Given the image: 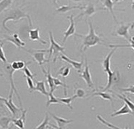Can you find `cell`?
Instances as JSON below:
<instances>
[{
    "label": "cell",
    "mask_w": 134,
    "mask_h": 129,
    "mask_svg": "<svg viewBox=\"0 0 134 129\" xmlns=\"http://www.w3.org/2000/svg\"><path fill=\"white\" fill-rule=\"evenodd\" d=\"M31 63H32V62H29V63H27L26 65L25 66V67L23 69V71L24 74H25V76L30 77V78H32V80H34V77H35L36 75L32 74V72L30 70L29 67H28V65L30 64Z\"/></svg>",
    "instance_id": "cell-35"
},
{
    "label": "cell",
    "mask_w": 134,
    "mask_h": 129,
    "mask_svg": "<svg viewBox=\"0 0 134 129\" xmlns=\"http://www.w3.org/2000/svg\"><path fill=\"white\" fill-rule=\"evenodd\" d=\"M29 38L31 41H38L42 45H46L47 42L44 41L40 37V29L36 28L34 29H30L29 31Z\"/></svg>",
    "instance_id": "cell-17"
},
{
    "label": "cell",
    "mask_w": 134,
    "mask_h": 129,
    "mask_svg": "<svg viewBox=\"0 0 134 129\" xmlns=\"http://www.w3.org/2000/svg\"><path fill=\"white\" fill-rule=\"evenodd\" d=\"M68 19L70 21V25L67 28L66 32H64V37L63 42H62V45H64V43L66 42L67 38H69L70 36H72V35H75V34H76V27H75V22H74L73 15L69 16Z\"/></svg>",
    "instance_id": "cell-10"
},
{
    "label": "cell",
    "mask_w": 134,
    "mask_h": 129,
    "mask_svg": "<svg viewBox=\"0 0 134 129\" xmlns=\"http://www.w3.org/2000/svg\"><path fill=\"white\" fill-rule=\"evenodd\" d=\"M80 73H81L80 74V77L85 80V83L87 85L88 87L94 90V85L93 81H92V79L90 71V67H89V65H88V62L87 59H85V69Z\"/></svg>",
    "instance_id": "cell-9"
},
{
    "label": "cell",
    "mask_w": 134,
    "mask_h": 129,
    "mask_svg": "<svg viewBox=\"0 0 134 129\" xmlns=\"http://www.w3.org/2000/svg\"><path fill=\"white\" fill-rule=\"evenodd\" d=\"M0 44H3V42H2L1 40H0Z\"/></svg>",
    "instance_id": "cell-46"
},
{
    "label": "cell",
    "mask_w": 134,
    "mask_h": 129,
    "mask_svg": "<svg viewBox=\"0 0 134 129\" xmlns=\"http://www.w3.org/2000/svg\"><path fill=\"white\" fill-rule=\"evenodd\" d=\"M88 25H89V33L87 35H82L80 34H75L76 37H82V51L85 52L88 48L91 47H93L99 44H102L101 37L98 36L94 31L93 24L90 20H88Z\"/></svg>",
    "instance_id": "cell-1"
},
{
    "label": "cell",
    "mask_w": 134,
    "mask_h": 129,
    "mask_svg": "<svg viewBox=\"0 0 134 129\" xmlns=\"http://www.w3.org/2000/svg\"><path fill=\"white\" fill-rule=\"evenodd\" d=\"M131 27V23H128V24H120L114 32L115 36H118V37H122L125 38V40L130 41L131 40V37H130V34L128 32V29Z\"/></svg>",
    "instance_id": "cell-8"
},
{
    "label": "cell",
    "mask_w": 134,
    "mask_h": 129,
    "mask_svg": "<svg viewBox=\"0 0 134 129\" xmlns=\"http://www.w3.org/2000/svg\"><path fill=\"white\" fill-rule=\"evenodd\" d=\"M102 6H103V8L105 9H108V11L110 12V14H112V16L113 17L114 20L115 21V22L118 23L116 16H115L113 10L114 2H113V0H103L102 1Z\"/></svg>",
    "instance_id": "cell-22"
},
{
    "label": "cell",
    "mask_w": 134,
    "mask_h": 129,
    "mask_svg": "<svg viewBox=\"0 0 134 129\" xmlns=\"http://www.w3.org/2000/svg\"><path fill=\"white\" fill-rule=\"evenodd\" d=\"M28 63H25L24 61H21V60H18V61H13L12 63H11V66L12 67L15 71L16 70H23V69L25 67V66Z\"/></svg>",
    "instance_id": "cell-27"
},
{
    "label": "cell",
    "mask_w": 134,
    "mask_h": 129,
    "mask_svg": "<svg viewBox=\"0 0 134 129\" xmlns=\"http://www.w3.org/2000/svg\"><path fill=\"white\" fill-rule=\"evenodd\" d=\"M75 98H76V97L74 95L72 97H64V98L58 97V99H59V100L62 103V104L66 105L67 107H69V108H70L71 110H72V109H73V107L71 106V103H72V101H73Z\"/></svg>",
    "instance_id": "cell-26"
},
{
    "label": "cell",
    "mask_w": 134,
    "mask_h": 129,
    "mask_svg": "<svg viewBox=\"0 0 134 129\" xmlns=\"http://www.w3.org/2000/svg\"><path fill=\"white\" fill-rule=\"evenodd\" d=\"M25 51H27L28 53L32 55L34 60L38 63V65L43 67V65L44 63H48V60H46L45 57V53L47 52L46 50H26L25 49Z\"/></svg>",
    "instance_id": "cell-6"
},
{
    "label": "cell",
    "mask_w": 134,
    "mask_h": 129,
    "mask_svg": "<svg viewBox=\"0 0 134 129\" xmlns=\"http://www.w3.org/2000/svg\"><path fill=\"white\" fill-rule=\"evenodd\" d=\"M131 114L133 115L134 116V114L133 112L131 111V110L129 108L127 104H124L121 108H120L118 110H117L113 113L110 115V117H115V116H118V115H128Z\"/></svg>",
    "instance_id": "cell-21"
},
{
    "label": "cell",
    "mask_w": 134,
    "mask_h": 129,
    "mask_svg": "<svg viewBox=\"0 0 134 129\" xmlns=\"http://www.w3.org/2000/svg\"><path fill=\"white\" fill-rule=\"evenodd\" d=\"M132 8H134V0H133V2H132Z\"/></svg>",
    "instance_id": "cell-45"
},
{
    "label": "cell",
    "mask_w": 134,
    "mask_h": 129,
    "mask_svg": "<svg viewBox=\"0 0 134 129\" xmlns=\"http://www.w3.org/2000/svg\"><path fill=\"white\" fill-rule=\"evenodd\" d=\"M34 91H38L39 93H41V94L46 96L47 97H48L49 93L47 91L44 81H37L36 82V85H35V88H34Z\"/></svg>",
    "instance_id": "cell-23"
},
{
    "label": "cell",
    "mask_w": 134,
    "mask_h": 129,
    "mask_svg": "<svg viewBox=\"0 0 134 129\" xmlns=\"http://www.w3.org/2000/svg\"><path fill=\"white\" fill-rule=\"evenodd\" d=\"M133 99H134V97H133Z\"/></svg>",
    "instance_id": "cell-47"
},
{
    "label": "cell",
    "mask_w": 134,
    "mask_h": 129,
    "mask_svg": "<svg viewBox=\"0 0 134 129\" xmlns=\"http://www.w3.org/2000/svg\"><path fill=\"white\" fill-rule=\"evenodd\" d=\"M7 98H4V97L0 96V109H3L4 108V102L6 100Z\"/></svg>",
    "instance_id": "cell-40"
},
{
    "label": "cell",
    "mask_w": 134,
    "mask_h": 129,
    "mask_svg": "<svg viewBox=\"0 0 134 129\" xmlns=\"http://www.w3.org/2000/svg\"><path fill=\"white\" fill-rule=\"evenodd\" d=\"M49 115H48V113H46V116H45V118H44V120H43V122L38 126L35 128L36 129H44V128H46L47 126H49Z\"/></svg>",
    "instance_id": "cell-33"
},
{
    "label": "cell",
    "mask_w": 134,
    "mask_h": 129,
    "mask_svg": "<svg viewBox=\"0 0 134 129\" xmlns=\"http://www.w3.org/2000/svg\"><path fill=\"white\" fill-rule=\"evenodd\" d=\"M4 73L7 75L8 79L9 81V85H10V91H13L15 93V95L18 97V101L20 103V105L21 106V108H23V103H22V100L20 99V96L18 93L17 88L15 86V82H14V79H13V74L15 72L14 69L12 68L11 64H6L5 65H4Z\"/></svg>",
    "instance_id": "cell-4"
},
{
    "label": "cell",
    "mask_w": 134,
    "mask_h": 129,
    "mask_svg": "<svg viewBox=\"0 0 134 129\" xmlns=\"http://www.w3.org/2000/svg\"><path fill=\"white\" fill-rule=\"evenodd\" d=\"M13 93H14V92L9 90V97H8V98H7L6 100H5L4 105L7 108V109L9 110V112L12 113V117L15 118H18V115H20V113H22L23 108H18V107L15 105V103H13V101H12Z\"/></svg>",
    "instance_id": "cell-5"
},
{
    "label": "cell",
    "mask_w": 134,
    "mask_h": 129,
    "mask_svg": "<svg viewBox=\"0 0 134 129\" xmlns=\"http://www.w3.org/2000/svg\"><path fill=\"white\" fill-rule=\"evenodd\" d=\"M41 70H42L43 72L44 75H46V77L47 83H48V87H49L50 93H53V92L55 91V89L57 88L55 87V84H54L53 77L52 75H51V74L50 69H48L47 71H46V70H44L43 67H41Z\"/></svg>",
    "instance_id": "cell-14"
},
{
    "label": "cell",
    "mask_w": 134,
    "mask_h": 129,
    "mask_svg": "<svg viewBox=\"0 0 134 129\" xmlns=\"http://www.w3.org/2000/svg\"><path fill=\"white\" fill-rule=\"evenodd\" d=\"M2 45L3 44H0V60L2 63H7V58L4 52L3 48H2Z\"/></svg>",
    "instance_id": "cell-38"
},
{
    "label": "cell",
    "mask_w": 134,
    "mask_h": 129,
    "mask_svg": "<svg viewBox=\"0 0 134 129\" xmlns=\"http://www.w3.org/2000/svg\"><path fill=\"white\" fill-rule=\"evenodd\" d=\"M117 48H113L110 51V53H108L106 57H105V59L102 62V65H103V68H104V72H108L109 70H111L110 69V59L113 54H114V52L116 51Z\"/></svg>",
    "instance_id": "cell-19"
},
{
    "label": "cell",
    "mask_w": 134,
    "mask_h": 129,
    "mask_svg": "<svg viewBox=\"0 0 134 129\" xmlns=\"http://www.w3.org/2000/svg\"><path fill=\"white\" fill-rule=\"evenodd\" d=\"M13 118H14L13 117H9V116H6V115L0 117V128H9V123L12 122Z\"/></svg>",
    "instance_id": "cell-24"
},
{
    "label": "cell",
    "mask_w": 134,
    "mask_h": 129,
    "mask_svg": "<svg viewBox=\"0 0 134 129\" xmlns=\"http://www.w3.org/2000/svg\"><path fill=\"white\" fill-rule=\"evenodd\" d=\"M14 0H2L0 1V13L7 8H9V6L12 4Z\"/></svg>",
    "instance_id": "cell-32"
},
{
    "label": "cell",
    "mask_w": 134,
    "mask_h": 129,
    "mask_svg": "<svg viewBox=\"0 0 134 129\" xmlns=\"http://www.w3.org/2000/svg\"><path fill=\"white\" fill-rule=\"evenodd\" d=\"M123 0H114V4H115V3H118V2H122Z\"/></svg>",
    "instance_id": "cell-41"
},
{
    "label": "cell",
    "mask_w": 134,
    "mask_h": 129,
    "mask_svg": "<svg viewBox=\"0 0 134 129\" xmlns=\"http://www.w3.org/2000/svg\"><path fill=\"white\" fill-rule=\"evenodd\" d=\"M25 79H26L27 84V88H28V90H29L30 93H32L34 92V88H35V86L34 85V83H33V80L32 78H30L29 77H27V76H25Z\"/></svg>",
    "instance_id": "cell-37"
},
{
    "label": "cell",
    "mask_w": 134,
    "mask_h": 129,
    "mask_svg": "<svg viewBox=\"0 0 134 129\" xmlns=\"http://www.w3.org/2000/svg\"><path fill=\"white\" fill-rule=\"evenodd\" d=\"M84 9H85V11H83V12H82L80 14H79V15L77 16V17H80L81 16H84V15H85V16L88 18V17H91L92 15H93L94 13H96L98 10H101V9H104V10H105V9L104 8L96 9L95 8L94 4H92V2L89 3L88 5L86 6Z\"/></svg>",
    "instance_id": "cell-12"
},
{
    "label": "cell",
    "mask_w": 134,
    "mask_h": 129,
    "mask_svg": "<svg viewBox=\"0 0 134 129\" xmlns=\"http://www.w3.org/2000/svg\"><path fill=\"white\" fill-rule=\"evenodd\" d=\"M50 115L52 116V118L54 119V120L56 121L57 123V128L59 129H64L66 128V126L70 123H73L74 120L70 119V120H67V119H65V118H63L58 117L56 116L55 115L51 113H50Z\"/></svg>",
    "instance_id": "cell-13"
},
{
    "label": "cell",
    "mask_w": 134,
    "mask_h": 129,
    "mask_svg": "<svg viewBox=\"0 0 134 129\" xmlns=\"http://www.w3.org/2000/svg\"><path fill=\"white\" fill-rule=\"evenodd\" d=\"M115 95H116L118 97H119L120 99H121L122 100H123L125 104H127V105H128V106L129 107V108L131 109V111L133 112L134 114V103H133V102H131V100H129L126 96H125V95H118V94H115Z\"/></svg>",
    "instance_id": "cell-28"
},
{
    "label": "cell",
    "mask_w": 134,
    "mask_h": 129,
    "mask_svg": "<svg viewBox=\"0 0 134 129\" xmlns=\"http://www.w3.org/2000/svg\"><path fill=\"white\" fill-rule=\"evenodd\" d=\"M4 40L11 42L13 45L17 46L19 48L23 49L24 47V46L25 45V42L21 40L20 38L19 37V35L18 34H12L10 37H7Z\"/></svg>",
    "instance_id": "cell-16"
},
{
    "label": "cell",
    "mask_w": 134,
    "mask_h": 129,
    "mask_svg": "<svg viewBox=\"0 0 134 129\" xmlns=\"http://www.w3.org/2000/svg\"><path fill=\"white\" fill-rule=\"evenodd\" d=\"M73 2H81L82 0H72Z\"/></svg>",
    "instance_id": "cell-44"
},
{
    "label": "cell",
    "mask_w": 134,
    "mask_h": 129,
    "mask_svg": "<svg viewBox=\"0 0 134 129\" xmlns=\"http://www.w3.org/2000/svg\"><path fill=\"white\" fill-rule=\"evenodd\" d=\"M26 110H23V112H22V114L20 115V116L13 118L12 123H13V124L18 128H25V115H26Z\"/></svg>",
    "instance_id": "cell-15"
},
{
    "label": "cell",
    "mask_w": 134,
    "mask_h": 129,
    "mask_svg": "<svg viewBox=\"0 0 134 129\" xmlns=\"http://www.w3.org/2000/svg\"><path fill=\"white\" fill-rule=\"evenodd\" d=\"M108 73V85L105 86V88L102 89L101 91H110L111 87H113L114 85H115L120 80V73L118 72L115 71L112 72L111 70L107 72Z\"/></svg>",
    "instance_id": "cell-7"
},
{
    "label": "cell",
    "mask_w": 134,
    "mask_h": 129,
    "mask_svg": "<svg viewBox=\"0 0 134 129\" xmlns=\"http://www.w3.org/2000/svg\"><path fill=\"white\" fill-rule=\"evenodd\" d=\"M75 94L74 95L76 97H79V98H83V97H86V91L82 88H75V90H74Z\"/></svg>",
    "instance_id": "cell-36"
},
{
    "label": "cell",
    "mask_w": 134,
    "mask_h": 129,
    "mask_svg": "<svg viewBox=\"0 0 134 129\" xmlns=\"http://www.w3.org/2000/svg\"><path fill=\"white\" fill-rule=\"evenodd\" d=\"M53 80H54V84H55V87L57 88V86H62L64 88V94L65 96L67 95V88H69V86L66 85V83H64L61 82V80H59L57 77H53Z\"/></svg>",
    "instance_id": "cell-34"
},
{
    "label": "cell",
    "mask_w": 134,
    "mask_h": 129,
    "mask_svg": "<svg viewBox=\"0 0 134 129\" xmlns=\"http://www.w3.org/2000/svg\"><path fill=\"white\" fill-rule=\"evenodd\" d=\"M71 72V68L68 66H63L59 69L58 72L56 73L57 75H61L63 77H66L69 76Z\"/></svg>",
    "instance_id": "cell-30"
},
{
    "label": "cell",
    "mask_w": 134,
    "mask_h": 129,
    "mask_svg": "<svg viewBox=\"0 0 134 129\" xmlns=\"http://www.w3.org/2000/svg\"><path fill=\"white\" fill-rule=\"evenodd\" d=\"M47 98H48V101H47L46 103L47 107H48L51 104H62V103L58 99V97H55L53 93H50L49 92L48 97H47Z\"/></svg>",
    "instance_id": "cell-25"
},
{
    "label": "cell",
    "mask_w": 134,
    "mask_h": 129,
    "mask_svg": "<svg viewBox=\"0 0 134 129\" xmlns=\"http://www.w3.org/2000/svg\"><path fill=\"white\" fill-rule=\"evenodd\" d=\"M97 118L98 119L100 123H102L103 125H105V126H107L108 128H112V129H120V128H122L121 127H119V126H115L113 124H112V123H109L108 122L107 120L104 119L102 116H100V115H97Z\"/></svg>",
    "instance_id": "cell-29"
},
{
    "label": "cell",
    "mask_w": 134,
    "mask_h": 129,
    "mask_svg": "<svg viewBox=\"0 0 134 129\" xmlns=\"http://www.w3.org/2000/svg\"><path fill=\"white\" fill-rule=\"evenodd\" d=\"M85 6L81 7V6H71L70 4L69 5H62L59 7L58 8L56 9V13H66L68 11H71L73 9H80V10H83L85 9Z\"/></svg>",
    "instance_id": "cell-20"
},
{
    "label": "cell",
    "mask_w": 134,
    "mask_h": 129,
    "mask_svg": "<svg viewBox=\"0 0 134 129\" xmlns=\"http://www.w3.org/2000/svg\"><path fill=\"white\" fill-rule=\"evenodd\" d=\"M119 90L120 91L127 92V93L134 94V85H130V87H128L127 88H120Z\"/></svg>",
    "instance_id": "cell-39"
},
{
    "label": "cell",
    "mask_w": 134,
    "mask_h": 129,
    "mask_svg": "<svg viewBox=\"0 0 134 129\" xmlns=\"http://www.w3.org/2000/svg\"><path fill=\"white\" fill-rule=\"evenodd\" d=\"M131 44H125V45H109L108 47L111 48H122V47H128V48H132L134 50V40L131 38V40L129 41Z\"/></svg>",
    "instance_id": "cell-31"
},
{
    "label": "cell",
    "mask_w": 134,
    "mask_h": 129,
    "mask_svg": "<svg viewBox=\"0 0 134 129\" xmlns=\"http://www.w3.org/2000/svg\"><path fill=\"white\" fill-rule=\"evenodd\" d=\"M131 29H133L134 28V22L133 23H132V24H131Z\"/></svg>",
    "instance_id": "cell-43"
},
{
    "label": "cell",
    "mask_w": 134,
    "mask_h": 129,
    "mask_svg": "<svg viewBox=\"0 0 134 129\" xmlns=\"http://www.w3.org/2000/svg\"><path fill=\"white\" fill-rule=\"evenodd\" d=\"M91 97H94V96H99L102 99L105 100H108L110 101L111 103V106L113 108H114L113 106V97L111 95L108 91H98V92H94L92 94L90 95Z\"/></svg>",
    "instance_id": "cell-18"
},
{
    "label": "cell",
    "mask_w": 134,
    "mask_h": 129,
    "mask_svg": "<svg viewBox=\"0 0 134 129\" xmlns=\"http://www.w3.org/2000/svg\"><path fill=\"white\" fill-rule=\"evenodd\" d=\"M59 57L60 59L63 60L65 62H66L67 63L70 64L76 70V71L78 72H81L82 69V66H83V64H84V60L82 59V60L81 62H78V61H75V60H72L71 59H70L69 57H68L67 56H66L65 54H61L59 55Z\"/></svg>",
    "instance_id": "cell-11"
},
{
    "label": "cell",
    "mask_w": 134,
    "mask_h": 129,
    "mask_svg": "<svg viewBox=\"0 0 134 129\" xmlns=\"http://www.w3.org/2000/svg\"><path fill=\"white\" fill-rule=\"evenodd\" d=\"M53 2L55 4H58V1L57 0H53Z\"/></svg>",
    "instance_id": "cell-42"
},
{
    "label": "cell",
    "mask_w": 134,
    "mask_h": 129,
    "mask_svg": "<svg viewBox=\"0 0 134 129\" xmlns=\"http://www.w3.org/2000/svg\"><path fill=\"white\" fill-rule=\"evenodd\" d=\"M22 19H27L28 22H29V24L30 27H32V20H31V17L30 16L29 14H27L26 12L23 11V9H21L19 7L15 8L12 9L11 11H9V14L7 15L4 20H3V23H2V26H3L4 29H5L7 31L9 32V33H12V31L9 29V28L7 27L6 24L7 22H9L10 20L12 21H15V22H18L20 20Z\"/></svg>",
    "instance_id": "cell-2"
},
{
    "label": "cell",
    "mask_w": 134,
    "mask_h": 129,
    "mask_svg": "<svg viewBox=\"0 0 134 129\" xmlns=\"http://www.w3.org/2000/svg\"><path fill=\"white\" fill-rule=\"evenodd\" d=\"M49 39H50V47L48 50H46L47 52H48V63L49 62L51 58L52 57V55H53V62H55L57 57L58 56L59 52H63L65 50V47H64L63 46L60 45L58 43H57L54 40V37L53 35L52 32H49Z\"/></svg>",
    "instance_id": "cell-3"
}]
</instances>
